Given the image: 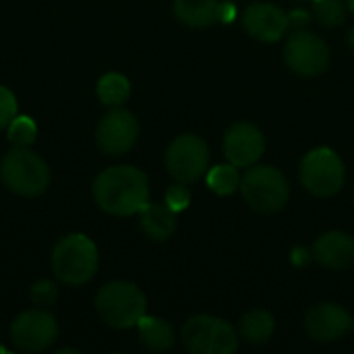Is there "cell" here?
Listing matches in <instances>:
<instances>
[{"label": "cell", "mask_w": 354, "mask_h": 354, "mask_svg": "<svg viewBox=\"0 0 354 354\" xmlns=\"http://www.w3.org/2000/svg\"><path fill=\"white\" fill-rule=\"evenodd\" d=\"M348 46H351V50L354 52V25L351 27V31H348Z\"/></svg>", "instance_id": "f546056e"}, {"label": "cell", "mask_w": 354, "mask_h": 354, "mask_svg": "<svg viewBox=\"0 0 354 354\" xmlns=\"http://www.w3.org/2000/svg\"><path fill=\"white\" fill-rule=\"evenodd\" d=\"M95 311L114 330L137 328L147 313V299L143 290L127 280H114L104 284L95 295Z\"/></svg>", "instance_id": "3957f363"}, {"label": "cell", "mask_w": 354, "mask_h": 354, "mask_svg": "<svg viewBox=\"0 0 354 354\" xmlns=\"http://www.w3.org/2000/svg\"><path fill=\"white\" fill-rule=\"evenodd\" d=\"M191 203V191L187 189L185 183H176L172 185L168 191H166V205L174 212V214H180L189 207Z\"/></svg>", "instance_id": "d4e9b609"}, {"label": "cell", "mask_w": 354, "mask_h": 354, "mask_svg": "<svg viewBox=\"0 0 354 354\" xmlns=\"http://www.w3.org/2000/svg\"><path fill=\"white\" fill-rule=\"evenodd\" d=\"M97 100L108 108H118L131 97V81L122 73H106L97 81Z\"/></svg>", "instance_id": "ffe728a7"}, {"label": "cell", "mask_w": 354, "mask_h": 354, "mask_svg": "<svg viewBox=\"0 0 354 354\" xmlns=\"http://www.w3.org/2000/svg\"><path fill=\"white\" fill-rule=\"evenodd\" d=\"M311 21V15L305 12L303 8H295L288 12V23H290V29H305V25Z\"/></svg>", "instance_id": "83f0119b"}, {"label": "cell", "mask_w": 354, "mask_h": 354, "mask_svg": "<svg viewBox=\"0 0 354 354\" xmlns=\"http://www.w3.org/2000/svg\"><path fill=\"white\" fill-rule=\"evenodd\" d=\"M241 172L236 166H232L230 162L226 164H220V166H214L205 172V183L209 187V191L214 195H220V197H228V195H234L241 187Z\"/></svg>", "instance_id": "44dd1931"}, {"label": "cell", "mask_w": 354, "mask_h": 354, "mask_svg": "<svg viewBox=\"0 0 354 354\" xmlns=\"http://www.w3.org/2000/svg\"><path fill=\"white\" fill-rule=\"evenodd\" d=\"M239 191L247 205L259 214H276L284 209L290 197V187L284 172L266 164L247 168V172L241 176Z\"/></svg>", "instance_id": "5b68a950"}, {"label": "cell", "mask_w": 354, "mask_h": 354, "mask_svg": "<svg viewBox=\"0 0 354 354\" xmlns=\"http://www.w3.org/2000/svg\"><path fill=\"white\" fill-rule=\"evenodd\" d=\"M311 259H313V255H311V249H307V247H297L290 255V261L297 268H305Z\"/></svg>", "instance_id": "f1b7e54d"}, {"label": "cell", "mask_w": 354, "mask_h": 354, "mask_svg": "<svg viewBox=\"0 0 354 354\" xmlns=\"http://www.w3.org/2000/svg\"><path fill=\"white\" fill-rule=\"evenodd\" d=\"M241 23L253 39L263 44H274L284 39V35L290 29L288 12L272 2L249 4L241 15Z\"/></svg>", "instance_id": "5bb4252c"}, {"label": "cell", "mask_w": 354, "mask_h": 354, "mask_svg": "<svg viewBox=\"0 0 354 354\" xmlns=\"http://www.w3.org/2000/svg\"><path fill=\"white\" fill-rule=\"evenodd\" d=\"M4 187L19 197H39L50 187V166L29 147H12L0 162Z\"/></svg>", "instance_id": "277c9868"}, {"label": "cell", "mask_w": 354, "mask_h": 354, "mask_svg": "<svg viewBox=\"0 0 354 354\" xmlns=\"http://www.w3.org/2000/svg\"><path fill=\"white\" fill-rule=\"evenodd\" d=\"M137 332H139V342L147 351H153V353L170 351L176 342L172 326L168 322L153 317V315H147V313L137 324Z\"/></svg>", "instance_id": "ac0fdd59"}, {"label": "cell", "mask_w": 354, "mask_h": 354, "mask_svg": "<svg viewBox=\"0 0 354 354\" xmlns=\"http://www.w3.org/2000/svg\"><path fill=\"white\" fill-rule=\"evenodd\" d=\"M284 60L299 77H317L330 64V48L317 33L297 29L284 44Z\"/></svg>", "instance_id": "9c48e42d"}, {"label": "cell", "mask_w": 354, "mask_h": 354, "mask_svg": "<svg viewBox=\"0 0 354 354\" xmlns=\"http://www.w3.org/2000/svg\"><path fill=\"white\" fill-rule=\"evenodd\" d=\"M226 162L241 168L255 166L266 153V137L253 122H234L226 129L222 139Z\"/></svg>", "instance_id": "7c38bea8"}, {"label": "cell", "mask_w": 354, "mask_h": 354, "mask_svg": "<svg viewBox=\"0 0 354 354\" xmlns=\"http://www.w3.org/2000/svg\"><path fill=\"white\" fill-rule=\"evenodd\" d=\"M236 15H239V10H236L234 2H230V0L220 2V6H218V21H220V23L230 25V23L236 19Z\"/></svg>", "instance_id": "4316f807"}, {"label": "cell", "mask_w": 354, "mask_h": 354, "mask_svg": "<svg viewBox=\"0 0 354 354\" xmlns=\"http://www.w3.org/2000/svg\"><path fill=\"white\" fill-rule=\"evenodd\" d=\"M91 195L102 212L127 218L139 214L149 203V180L135 166H110L95 176Z\"/></svg>", "instance_id": "6da1fadb"}, {"label": "cell", "mask_w": 354, "mask_h": 354, "mask_svg": "<svg viewBox=\"0 0 354 354\" xmlns=\"http://www.w3.org/2000/svg\"><path fill=\"white\" fill-rule=\"evenodd\" d=\"M301 183L315 197H334L346 183V166L334 149L315 147L301 162Z\"/></svg>", "instance_id": "52a82bcc"}, {"label": "cell", "mask_w": 354, "mask_h": 354, "mask_svg": "<svg viewBox=\"0 0 354 354\" xmlns=\"http://www.w3.org/2000/svg\"><path fill=\"white\" fill-rule=\"evenodd\" d=\"M0 351H2V348H0Z\"/></svg>", "instance_id": "d6a6232c"}, {"label": "cell", "mask_w": 354, "mask_h": 354, "mask_svg": "<svg viewBox=\"0 0 354 354\" xmlns=\"http://www.w3.org/2000/svg\"><path fill=\"white\" fill-rule=\"evenodd\" d=\"M346 6L351 8V12L354 15V0H346Z\"/></svg>", "instance_id": "4dcf8cb0"}, {"label": "cell", "mask_w": 354, "mask_h": 354, "mask_svg": "<svg viewBox=\"0 0 354 354\" xmlns=\"http://www.w3.org/2000/svg\"><path fill=\"white\" fill-rule=\"evenodd\" d=\"M313 17L324 27H338L346 19V4L342 0H313Z\"/></svg>", "instance_id": "7402d4cb"}, {"label": "cell", "mask_w": 354, "mask_h": 354, "mask_svg": "<svg viewBox=\"0 0 354 354\" xmlns=\"http://www.w3.org/2000/svg\"><path fill=\"white\" fill-rule=\"evenodd\" d=\"M183 344L193 354H234L239 332L226 319L214 315H193L180 330Z\"/></svg>", "instance_id": "8992f818"}, {"label": "cell", "mask_w": 354, "mask_h": 354, "mask_svg": "<svg viewBox=\"0 0 354 354\" xmlns=\"http://www.w3.org/2000/svg\"><path fill=\"white\" fill-rule=\"evenodd\" d=\"M58 338V324L48 309H29L10 324V340L23 353L48 351Z\"/></svg>", "instance_id": "30bf717a"}, {"label": "cell", "mask_w": 354, "mask_h": 354, "mask_svg": "<svg viewBox=\"0 0 354 354\" xmlns=\"http://www.w3.org/2000/svg\"><path fill=\"white\" fill-rule=\"evenodd\" d=\"M274 332H276V319L266 309H253L245 313L239 324V336L253 346L270 342Z\"/></svg>", "instance_id": "d6986e66"}, {"label": "cell", "mask_w": 354, "mask_h": 354, "mask_svg": "<svg viewBox=\"0 0 354 354\" xmlns=\"http://www.w3.org/2000/svg\"><path fill=\"white\" fill-rule=\"evenodd\" d=\"M353 330H354V322H353Z\"/></svg>", "instance_id": "1f68e13d"}, {"label": "cell", "mask_w": 354, "mask_h": 354, "mask_svg": "<svg viewBox=\"0 0 354 354\" xmlns=\"http://www.w3.org/2000/svg\"><path fill=\"white\" fill-rule=\"evenodd\" d=\"M164 160L168 174L176 183L191 185L209 170V147L199 135L185 133L170 141Z\"/></svg>", "instance_id": "ba28073f"}, {"label": "cell", "mask_w": 354, "mask_h": 354, "mask_svg": "<svg viewBox=\"0 0 354 354\" xmlns=\"http://www.w3.org/2000/svg\"><path fill=\"white\" fill-rule=\"evenodd\" d=\"M353 315L338 303H319L305 315V332L313 342L332 344L353 330Z\"/></svg>", "instance_id": "4fadbf2b"}, {"label": "cell", "mask_w": 354, "mask_h": 354, "mask_svg": "<svg viewBox=\"0 0 354 354\" xmlns=\"http://www.w3.org/2000/svg\"><path fill=\"white\" fill-rule=\"evenodd\" d=\"M17 108H19V102L15 93L6 85H0V131L6 129L10 120L17 116Z\"/></svg>", "instance_id": "484cf974"}, {"label": "cell", "mask_w": 354, "mask_h": 354, "mask_svg": "<svg viewBox=\"0 0 354 354\" xmlns=\"http://www.w3.org/2000/svg\"><path fill=\"white\" fill-rule=\"evenodd\" d=\"M29 297H31V301H33L37 307L48 309L50 305H54V303H56L58 290H56V286H54L50 280H39V282H35V284L31 286Z\"/></svg>", "instance_id": "cb8c5ba5"}, {"label": "cell", "mask_w": 354, "mask_h": 354, "mask_svg": "<svg viewBox=\"0 0 354 354\" xmlns=\"http://www.w3.org/2000/svg\"><path fill=\"white\" fill-rule=\"evenodd\" d=\"M218 6L220 0H174L172 10L174 17L187 27H209L218 23Z\"/></svg>", "instance_id": "e0dca14e"}, {"label": "cell", "mask_w": 354, "mask_h": 354, "mask_svg": "<svg viewBox=\"0 0 354 354\" xmlns=\"http://www.w3.org/2000/svg\"><path fill=\"white\" fill-rule=\"evenodd\" d=\"M50 266L54 276L62 284L83 286L95 276L100 268V253L89 236L81 232H73L62 236L54 245Z\"/></svg>", "instance_id": "7a4b0ae2"}, {"label": "cell", "mask_w": 354, "mask_h": 354, "mask_svg": "<svg viewBox=\"0 0 354 354\" xmlns=\"http://www.w3.org/2000/svg\"><path fill=\"white\" fill-rule=\"evenodd\" d=\"M313 261L332 272H344L354 266V236L342 230H330L315 239L311 247Z\"/></svg>", "instance_id": "9a60e30c"}, {"label": "cell", "mask_w": 354, "mask_h": 354, "mask_svg": "<svg viewBox=\"0 0 354 354\" xmlns=\"http://www.w3.org/2000/svg\"><path fill=\"white\" fill-rule=\"evenodd\" d=\"M139 139V122L124 108H110L95 129V143L108 156H122L135 147Z\"/></svg>", "instance_id": "8fae6325"}, {"label": "cell", "mask_w": 354, "mask_h": 354, "mask_svg": "<svg viewBox=\"0 0 354 354\" xmlns=\"http://www.w3.org/2000/svg\"><path fill=\"white\" fill-rule=\"evenodd\" d=\"M139 224L147 239L164 243L176 230V214L166 203H147L139 212Z\"/></svg>", "instance_id": "2e32d148"}, {"label": "cell", "mask_w": 354, "mask_h": 354, "mask_svg": "<svg viewBox=\"0 0 354 354\" xmlns=\"http://www.w3.org/2000/svg\"><path fill=\"white\" fill-rule=\"evenodd\" d=\"M6 133H8V141L17 147H29L33 145L35 137H37V127H35V120L29 118V116H15L10 120V124L6 127Z\"/></svg>", "instance_id": "603a6c76"}]
</instances>
